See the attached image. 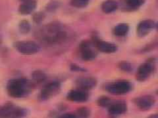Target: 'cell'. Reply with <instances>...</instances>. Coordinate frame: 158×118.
Returning <instances> with one entry per match:
<instances>
[{"mask_svg":"<svg viewBox=\"0 0 158 118\" xmlns=\"http://www.w3.org/2000/svg\"><path fill=\"white\" fill-rule=\"evenodd\" d=\"M37 7V3L35 0L22 3L19 7V13L23 15H28L31 14Z\"/></svg>","mask_w":158,"mask_h":118,"instance_id":"obj_15","label":"cell"},{"mask_svg":"<svg viewBox=\"0 0 158 118\" xmlns=\"http://www.w3.org/2000/svg\"><path fill=\"white\" fill-rule=\"evenodd\" d=\"M113 101H114V100L111 99L110 97L103 96L98 98L97 100V104L99 106H100L102 108H107L112 104Z\"/></svg>","mask_w":158,"mask_h":118,"instance_id":"obj_21","label":"cell"},{"mask_svg":"<svg viewBox=\"0 0 158 118\" xmlns=\"http://www.w3.org/2000/svg\"><path fill=\"white\" fill-rule=\"evenodd\" d=\"M61 89V83L57 81L48 83L41 90L39 95V99L41 101H46L51 99L60 92Z\"/></svg>","mask_w":158,"mask_h":118,"instance_id":"obj_8","label":"cell"},{"mask_svg":"<svg viewBox=\"0 0 158 118\" xmlns=\"http://www.w3.org/2000/svg\"><path fill=\"white\" fill-rule=\"evenodd\" d=\"M118 68L123 72L129 73L133 70L132 64L127 61H121L118 64Z\"/></svg>","mask_w":158,"mask_h":118,"instance_id":"obj_24","label":"cell"},{"mask_svg":"<svg viewBox=\"0 0 158 118\" xmlns=\"http://www.w3.org/2000/svg\"><path fill=\"white\" fill-rule=\"evenodd\" d=\"M89 98L88 91L77 88L69 91L67 94V99L75 102H85Z\"/></svg>","mask_w":158,"mask_h":118,"instance_id":"obj_14","label":"cell"},{"mask_svg":"<svg viewBox=\"0 0 158 118\" xmlns=\"http://www.w3.org/2000/svg\"><path fill=\"white\" fill-rule=\"evenodd\" d=\"M129 32V26L126 23L118 24L113 29V34L117 37H125Z\"/></svg>","mask_w":158,"mask_h":118,"instance_id":"obj_17","label":"cell"},{"mask_svg":"<svg viewBox=\"0 0 158 118\" xmlns=\"http://www.w3.org/2000/svg\"><path fill=\"white\" fill-rule=\"evenodd\" d=\"M97 49L92 40H84L79 45L81 58L85 61L94 60L98 56Z\"/></svg>","mask_w":158,"mask_h":118,"instance_id":"obj_5","label":"cell"},{"mask_svg":"<svg viewBox=\"0 0 158 118\" xmlns=\"http://www.w3.org/2000/svg\"><path fill=\"white\" fill-rule=\"evenodd\" d=\"M92 40L94 43L97 50L101 53L111 54L117 52L118 50V47L115 44L101 40L96 36H94Z\"/></svg>","mask_w":158,"mask_h":118,"instance_id":"obj_10","label":"cell"},{"mask_svg":"<svg viewBox=\"0 0 158 118\" xmlns=\"http://www.w3.org/2000/svg\"><path fill=\"white\" fill-rule=\"evenodd\" d=\"M19 30L22 34H27L31 30V25L27 20H23L19 24Z\"/></svg>","mask_w":158,"mask_h":118,"instance_id":"obj_20","label":"cell"},{"mask_svg":"<svg viewBox=\"0 0 158 118\" xmlns=\"http://www.w3.org/2000/svg\"><path fill=\"white\" fill-rule=\"evenodd\" d=\"M59 117H65V118H74V117H77L76 115L75 114V112H69V113H64V114H62L60 116H59Z\"/></svg>","mask_w":158,"mask_h":118,"instance_id":"obj_28","label":"cell"},{"mask_svg":"<svg viewBox=\"0 0 158 118\" xmlns=\"http://www.w3.org/2000/svg\"><path fill=\"white\" fill-rule=\"evenodd\" d=\"M77 117H88L91 115V110L87 107H81L75 111Z\"/></svg>","mask_w":158,"mask_h":118,"instance_id":"obj_22","label":"cell"},{"mask_svg":"<svg viewBox=\"0 0 158 118\" xmlns=\"http://www.w3.org/2000/svg\"><path fill=\"white\" fill-rule=\"evenodd\" d=\"M127 104L125 101L114 100L112 104L107 108V112L110 116L116 117L125 114L127 111Z\"/></svg>","mask_w":158,"mask_h":118,"instance_id":"obj_12","label":"cell"},{"mask_svg":"<svg viewBox=\"0 0 158 118\" xmlns=\"http://www.w3.org/2000/svg\"><path fill=\"white\" fill-rule=\"evenodd\" d=\"M145 2V0H125V6L127 10L135 11L140 8Z\"/></svg>","mask_w":158,"mask_h":118,"instance_id":"obj_18","label":"cell"},{"mask_svg":"<svg viewBox=\"0 0 158 118\" xmlns=\"http://www.w3.org/2000/svg\"><path fill=\"white\" fill-rule=\"evenodd\" d=\"M34 87V83L26 78H15L10 80L6 85L7 94L15 98L28 96Z\"/></svg>","mask_w":158,"mask_h":118,"instance_id":"obj_2","label":"cell"},{"mask_svg":"<svg viewBox=\"0 0 158 118\" xmlns=\"http://www.w3.org/2000/svg\"><path fill=\"white\" fill-rule=\"evenodd\" d=\"M13 47L19 53L24 55H35L40 51V46L32 41H17L14 43Z\"/></svg>","mask_w":158,"mask_h":118,"instance_id":"obj_7","label":"cell"},{"mask_svg":"<svg viewBox=\"0 0 158 118\" xmlns=\"http://www.w3.org/2000/svg\"><path fill=\"white\" fill-rule=\"evenodd\" d=\"M61 6V2L57 0H52L49 2L46 6V10L49 13H53L56 11Z\"/></svg>","mask_w":158,"mask_h":118,"instance_id":"obj_23","label":"cell"},{"mask_svg":"<svg viewBox=\"0 0 158 118\" xmlns=\"http://www.w3.org/2000/svg\"><path fill=\"white\" fill-rule=\"evenodd\" d=\"M157 26L156 22L151 19H147L142 21L137 26L136 33L138 37H144L148 36L153 30Z\"/></svg>","mask_w":158,"mask_h":118,"instance_id":"obj_11","label":"cell"},{"mask_svg":"<svg viewBox=\"0 0 158 118\" xmlns=\"http://www.w3.org/2000/svg\"><path fill=\"white\" fill-rule=\"evenodd\" d=\"M155 63L154 59H152L142 64L138 68L136 73V80L140 82H144L148 80L156 71Z\"/></svg>","mask_w":158,"mask_h":118,"instance_id":"obj_6","label":"cell"},{"mask_svg":"<svg viewBox=\"0 0 158 118\" xmlns=\"http://www.w3.org/2000/svg\"><path fill=\"white\" fill-rule=\"evenodd\" d=\"M98 81L94 77H81L75 80V85L78 88L85 91H90L97 86Z\"/></svg>","mask_w":158,"mask_h":118,"instance_id":"obj_13","label":"cell"},{"mask_svg":"<svg viewBox=\"0 0 158 118\" xmlns=\"http://www.w3.org/2000/svg\"><path fill=\"white\" fill-rule=\"evenodd\" d=\"M70 70L73 72H86V69L84 68L81 66H79L76 64H71L70 66Z\"/></svg>","mask_w":158,"mask_h":118,"instance_id":"obj_27","label":"cell"},{"mask_svg":"<svg viewBox=\"0 0 158 118\" xmlns=\"http://www.w3.org/2000/svg\"><path fill=\"white\" fill-rule=\"evenodd\" d=\"M45 18L46 15L43 12H37L34 13L32 16L33 21L36 24H41L44 21V20L45 19Z\"/></svg>","mask_w":158,"mask_h":118,"instance_id":"obj_26","label":"cell"},{"mask_svg":"<svg viewBox=\"0 0 158 118\" xmlns=\"http://www.w3.org/2000/svg\"><path fill=\"white\" fill-rule=\"evenodd\" d=\"M118 7V4L115 0H106L102 4V10L104 13L110 14L115 12Z\"/></svg>","mask_w":158,"mask_h":118,"instance_id":"obj_16","label":"cell"},{"mask_svg":"<svg viewBox=\"0 0 158 118\" xmlns=\"http://www.w3.org/2000/svg\"><path fill=\"white\" fill-rule=\"evenodd\" d=\"M19 1H20L22 3H24V2H29V1H31V0H19Z\"/></svg>","mask_w":158,"mask_h":118,"instance_id":"obj_30","label":"cell"},{"mask_svg":"<svg viewBox=\"0 0 158 118\" xmlns=\"http://www.w3.org/2000/svg\"><path fill=\"white\" fill-rule=\"evenodd\" d=\"M2 43H3V38H2V36L0 35V45H2Z\"/></svg>","mask_w":158,"mask_h":118,"instance_id":"obj_29","label":"cell"},{"mask_svg":"<svg viewBox=\"0 0 158 118\" xmlns=\"http://www.w3.org/2000/svg\"><path fill=\"white\" fill-rule=\"evenodd\" d=\"M106 91L113 95H123L131 91L132 83L127 80H118L109 83L106 87Z\"/></svg>","mask_w":158,"mask_h":118,"instance_id":"obj_4","label":"cell"},{"mask_svg":"<svg viewBox=\"0 0 158 118\" xmlns=\"http://www.w3.org/2000/svg\"><path fill=\"white\" fill-rule=\"evenodd\" d=\"M28 114V111L26 108L15 106L12 103H6L0 106V117L2 118L23 117Z\"/></svg>","mask_w":158,"mask_h":118,"instance_id":"obj_3","label":"cell"},{"mask_svg":"<svg viewBox=\"0 0 158 118\" xmlns=\"http://www.w3.org/2000/svg\"><path fill=\"white\" fill-rule=\"evenodd\" d=\"M32 78L33 81L36 83H41L45 81L47 79V76L42 70H35L32 73Z\"/></svg>","mask_w":158,"mask_h":118,"instance_id":"obj_19","label":"cell"},{"mask_svg":"<svg viewBox=\"0 0 158 118\" xmlns=\"http://www.w3.org/2000/svg\"><path fill=\"white\" fill-rule=\"evenodd\" d=\"M89 1L90 0H71V6L73 7L78 9H82L88 6Z\"/></svg>","mask_w":158,"mask_h":118,"instance_id":"obj_25","label":"cell"},{"mask_svg":"<svg viewBox=\"0 0 158 118\" xmlns=\"http://www.w3.org/2000/svg\"><path fill=\"white\" fill-rule=\"evenodd\" d=\"M35 35L40 41L50 45L65 42L69 37L65 26L58 22L49 23L40 27L36 31Z\"/></svg>","mask_w":158,"mask_h":118,"instance_id":"obj_1","label":"cell"},{"mask_svg":"<svg viewBox=\"0 0 158 118\" xmlns=\"http://www.w3.org/2000/svg\"><path fill=\"white\" fill-rule=\"evenodd\" d=\"M135 104L142 111L150 110L156 104V98L150 95H142L133 100Z\"/></svg>","mask_w":158,"mask_h":118,"instance_id":"obj_9","label":"cell"}]
</instances>
